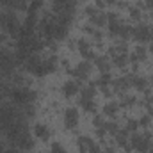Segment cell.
<instances>
[{"mask_svg": "<svg viewBox=\"0 0 153 153\" xmlns=\"http://www.w3.org/2000/svg\"><path fill=\"white\" fill-rule=\"evenodd\" d=\"M0 27H2L5 32H13V30H16V27H18L16 14L11 13V11H4V13H0Z\"/></svg>", "mask_w": 153, "mask_h": 153, "instance_id": "6da1fadb", "label": "cell"}, {"mask_svg": "<svg viewBox=\"0 0 153 153\" xmlns=\"http://www.w3.org/2000/svg\"><path fill=\"white\" fill-rule=\"evenodd\" d=\"M148 34H150V25H146V23H139L137 27L132 29V36H134L135 41H139V43L148 41Z\"/></svg>", "mask_w": 153, "mask_h": 153, "instance_id": "7a4b0ae2", "label": "cell"}, {"mask_svg": "<svg viewBox=\"0 0 153 153\" xmlns=\"http://www.w3.org/2000/svg\"><path fill=\"white\" fill-rule=\"evenodd\" d=\"M76 123H78V112H76V109L75 107L66 109V112H64V126L68 130H73L76 126Z\"/></svg>", "mask_w": 153, "mask_h": 153, "instance_id": "3957f363", "label": "cell"}, {"mask_svg": "<svg viewBox=\"0 0 153 153\" xmlns=\"http://www.w3.org/2000/svg\"><path fill=\"white\" fill-rule=\"evenodd\" d=\"M76 46H78V52L82 53V57H84L85 61H94V59H96V55H94L93 50H91L89 41H85V39H78V41H76Z\"/></svg>", "mask_w": 153, "mask_h": 153, "instance_id": "277c9868", "label": "cell"}, {"mask_svg": "<svg viewBox=\"0 0 153 153\" xmlns=\"http://www.w3.org/2000/svg\"><path fill=\"white\" fill-rule=\"evenodd\" d=\"M91 73V64L89 62H80V64H76V68L71 71V75L76 76V78H80V80H85L87 76Z\"/></svg>", "mask_w": 153, "mask_h": 153, "instance_id": "5b68a950", "label": "cell"}, {"mask_svg": "<svg viewBox=\"0 0 153 153\" xmlns=\"http://www.w3.org/2000/svg\"><path fill=\"white\" fill-rule=\"evenodd\" d=\"M78 91H80V84H78V80H68V82L62 85V93H64V96H68V98L75 96Z\"/></svg>", "mask_w": 153, "mask_h": 153, "instance_id": "8992f818", "label": "cell"}, {"mask_svg": "<svg viewBox=\"0 0 153 153\" xmlns=\"http://www.w3.org/2000/svg\"><path fill=\"white\" fill-rule=\"evenodd\" d=\"M146 57H148V50H146V46L139 45V46L134 48V53H132V57H130V62H132V64H137V61H144Z\"/></svg>", "mask_w": 153, "mask_h": 153, "instance_id": "52a82bcc", "label": "cell"}, {"mask_svg": "<svg viewBox=\"0 0 153 153\" xmlns=\"http://www.w3.org/2000/svg\"><path fill=\"white\" fill-rule=\"evenodd\" d=\"M128 76H130V84L137 91H146L148 89V80L144 76H139V75H128Z\"/></svg>", "mask_w": 153, "mask_h": 153, "instance_id": "ba28073f", "label": "cell"}, {"mask_svg": "<svg viewBox=\"0 0 153 153\" xmlns=\"http://www.w3.org/2000/svg\"><path fill=\"white\" fill-rule=\"evenodd\" d=\"M112 85H114V91L116 93H125L132 84H130V76H121V78H117V80H114L112 82Z\"/></svg>", "mask_w": 153, "mask_h": 153, "instance_id": "9c48e42d", "label": "cell"}, {"mask_svg": "<svg viewBox=\"0 0 153 153\" xmlns=\"http://www.w3.org/2000/svg\"><path fill=\"white\" fill-rule=\"evenodd\" d=\"M89 22H91V25L93 27H103L105 23H107V16H105V13H96L94 16H91L89 18Z\"/></svg>", "mask_w": 153, "mask_h": 153, "instance_id": "30bf717a", "label": "cell"}, {"mask_svg": "<svg viewBox=\"0 0 153 153\" xmlns=\"http://www.w3.org/2000/svg\"><path fill=\"white\" fill-rule=\"evenodd\" d=\"M34 135L39 137V139H43V141H46L48 135H50V130H48V126H45V125H36V126H34Z\"/></svg>", "mask_w": 153, "mask_h": 153, "instance_id": "8fae6325", "label": "cell"}, {"mask_svg": "<svg viewBox=\"0 0 153 153\" xmlns=\"http://www.w3.org/2000/svg\"><path fill=\"white\" fill-rule=\"evenodd\" d=\"M93 96H94V84L84 87V89L80 91V98H78V100H93Z\"/></svg>", "mask_w": 153, "mask_h": 153, "instance_id": "7c38bea8", "label": "cell"}, {"mask_svg": "<svg viewBox=\"0 0 153 153\" xmlns=\"http://www.w3.org/2000/svg\"><path fill=\"white\" fill-rule=\"evenodd\" d=\"M117 109H119V103H116V102H111V103H107V105L103 107V114L109 116V117H114L116 112H117Z\"/></svg>", "mask_w": 153, "mask_h": 153, "instance_id": "4fadbf2b", "label": "cell"}, {"mask_svg": "<svg viewBox=\"0 0 153 153\" xmlns=\"http://www.w3.org/2000/svg\"><path fill=\"white\" fill-rule=\"evenodd\" d=\"M94 61H96V68H98L102 73H107V71H109L111 64H109V61H107L105 57H96Z\"/></svg>", "mask_w": 153, "mask_h": 153, "instance_id": "5bb4252c", "label": "cell"}, {"mask_svg": "<svg viewBox=\"0 0 153 153\" xmlns=\"http://www.w3.org/2000/svg\"><path fill=\"white\" fill-rule=\"evenodd\" d=\"M132 29L134 27H130V25H126V23H123L121 27H119V30H117V34L123 38V41H126V39L132 36Z\"/></svg>", "mask_w": 153, "mask_h": 153, "instance_id": "9a60e30c", "label": "cell"}, {"mask_svg": "<svg viewBox=\"0 0 153 153\" xmlns=\"http://www.w3.org/2000/svg\"><path fill=\"white\" fill-rule=\"evenodd\" d=\"M76 143H78V146H80V152H87V150H89V146H91V144H93V141H91V139H89V137H84V135H82V137H78V139H76Z\"/></svg>", "mask_w": 153, "mask_h": 153, "instance_id": "2e32d148", "label": "cell"}, {"mask_svg": "<svg viewBox=\"0 0 153 153\" xmlns=\"http://www.w3.org/2000/svg\"><path fill=\"white\" fill-rule=\"evenodd\" d=\"M78 103L82 105V109L85 112H94V102L93 100H78Z\"/></svg>", "mask_w": 153, "mask_h": 153, "instance_id": "e0dca14e", "label": "cell"}, {"mask_svg": "<svg viewBox=\"0 0 153 153\" xmlns=\"http://www.w3.org/2000/svg\"><path fill=\"white\" fill-rule=\"evenodd\" d=\"M105 130H107V134H117L119 132V126H117V123L116 121H107L105 123Z\"/></svg>", "mask_w": 153, "mask_h": 153, "instance_id": "ac0fdd59", "label": "cell"}, {"mask_svg": "<svg viewBox=\"0 0 153 153\" xmlns=\"http://www.w3.org/2000/svg\"><path fill=\"white\" fill-rule=\"evenodd\" d=\"M137 126H139V121H134V119H128V123H126V132L128 134H134L135 130H137Z\"/></svg>", "mask_w": 153, "mask_h": 153, "instance_id": "d6986e66", "label": "cell"}, {"mask_svg": "<svg viewBox=\"0 0 153 153\" xmlns=\"http://www.w3.org/2000/svg\"><path fill=\"white\" fill-rule=\"evenodd\" d=\"M96 84H98V85H102V87H107V84H111V75H109V71L100 76V80H98Z\"/></svg>", "mask_w": 153, "mask_h": 153, "instance_id": "ffe728a7", "label": "cell"}, {"mask_svg": "<svg viewBox=\"0 0 153 153\" xmlns=\"http://www.w3.org/2000/svg\"><path fill=\"white\" fill-rule=\"evenodd\" d=\"M114 64L117 66V68H123V66L126 64V55H125V53H121V55L114 57Z\"/></svg>", "mask_w": 153, "mask_h": 153, "instance_id": "44dd1931", "label": "cell"}, {"mask_svg": "<svg viewBox=\"0 0 153 153\" xmlns=\"http://www.w3.org/2000/svg\"><path fill=\"white\" fill-rule=\"evenodd\" d=\"M130 16H132V20L141 22V9H139V7H132V9H130Z\"/></svg>", "mask_w": 153, "mask_h": 153, "instance_id": "7402d4cb", "label": "cell"}, {"mask_svg": "<svg viewBox=\"0 0 153 153\" xmlns=\"http://www.w3.org/2000/svg\"><path fill=\"white\" fill-rule=\"evenodd\" d=\"M105 123H107V121H105L102 116H96V117L93 119V125H94L96 128H105Z\"/></svg>", "mask_w": 153, "mask_h": 153, "instance_id": "603a6c76", "label": "cell"}, {"mask_svg": "<svg viewBox=\"0 0 153 153\" xmlns=\"http://www.w3.org/2000/svg\"><path fill=\"white\" fill-rule=\"evenodd\" d=\"M52 153H66V150H64L59 143H53V144H52Z\"/></svg>", "mask_w": 153, "mask_h": 153, "instance_id": "cb8c5ba5", "label": "cell"}, {"mask_svg": "<svg viewBox=\"0 0 153 153\" xmlns=\"http://www.w3.org/2000/svg\"><path fill=\"white\" fill-rule=\"evenodd\" d=\"M87 153H102V148H100L98 144H94V143H93V144L89 146V150H87Z\"/></svg>", "mask_w": 153, "mask_h": 153, "instance_id": "d4e9b609", "label": "cell"}, {"mask_svg": "<svg viewBox=\"0 0 153 153\" xmlns=\"http://www.w3.org/2000/svg\"><path fill=\"white\" fill-rule=\"evenodd\" d=\"M139 125H143V126L150 125V116H143V117H141V121H139Z\"/></svg>", "mask_w": 153, "mask_h": 153, "instance_id": "484cf974", "label": "cell"}, {"mask_svg": "<svg viewBox=\"0 0 153 153\" xmlns=\"http://www.w3.org/2000/svg\"><path fill=\"white\" fill-rule=\"evenodd\" d=\"M148 41L153 43V27H150V34H148Z\"/></svg>", "mask_w": 153, "mask_h": 153, "instance_id": "4316f807", "label": "cell"}, {"mask_svg": "<svg viewBox=\"0 0 153 153\" xmlns=\"http://www.w3.org/2000/svg\"><path fill=\"white\" fill-rule=\"evenodd\" d=\"M103 2H105V5H112V4L117 2V0H103Z\"/></svg>", "mask_w": 153, "mask_h": 153, "instance_id": "83f0119b", "label": "cell"}, {"mask_svg": "<svg viewBox=\"0 0 153 153\" xmlns=\"http://www.w3.org/2000/svg\"><path fill=\"white\" fill-rule=\"evenodd\" d=\"M150 53H152V55H153V43H152V45H150Z\"/></svg>", "mask_w": 153, "mask_h": 153, "instance_id": "f1b7e54d", "label": "cell"}, {"mask_svg": "<svg viewBox=\"0 0 153 153\" xmlns=\"http://www.w3.org/2000/svg\"><path fill=\"white\" fill-rule=\"evenodd\" d=\"M4 152V144H2V143H0V153Z\"/></svg>", "mask_w": 153, "mask_h": 153, "instance_id": "f546056e", "label": "cell"}, {"mask_svg": "<svg viewBox=\"0 0 153 153\" xmlns=\"http://www.w3.org/2000/svg\"><path fill=\"white\" fill-rule=\"evenodd\" d=\"M150 82H152V85H153V76H152V80H150Z\"/></svg>", "mask_w": 153, "mask_h": 153, "instance_id": "4dcf8cb0", "label": "cell"}, {"mask_svg": "<svg viewBox=\"0 0 153 153\" xmlns=\"http://www.w3.org/2000/svg\"><path fill=\"white\" fill-rule=\"evenodd\" d=\"M152 16H153V11H152Z\"/></svg>", "mask_w": 153, "mask_h": 153, "instance_id": "1f68e13d", "label": "cell"}, {"mask_svg": "<svg viewBox=\"0 0 153 153\" xmlns=\"http://www.w3.org/2000/svg\"><path fill=\"white\" fill-rule=\"evenodd\" d=\"M152 153H153V148H152Z\"/></svg>", "mask_w": 153, "mask_h": 153, "instance_id": "d6a6232c", "label": "cell"}, {"mask_svg": "<svg viewBox=\"0 0 153 153\" xmlns=\"http://www.w3.org/2000/svg\"><path fill=\"white\" fill-rule=\"evenodd\" d=\"M2 153H4V152H2Z\"/></svg>", "mask_w": 153, "mask_h": 153, "instance_id": "836d02e7", "label": "cell"}]
</instances>
